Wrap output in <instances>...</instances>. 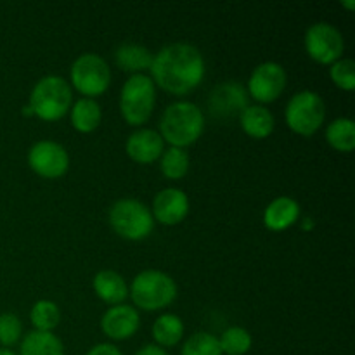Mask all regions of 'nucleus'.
I'll use <instances>...</instances> for the list:
<instances>
[{
    "label": "nucleus",
    "mask_w": 355,
    "mask_h": 355,
    "mask_svg": "<svg viewBox=\"0 0 355 355\" xmlns=\"http://www.w3.org/2000/svg\"><path fill=\"white\" fill-rule=\"evenodd\" d=\"M153 82L177 96L191 92L205 76V61L194 45L177 42L163 47L151 62Z\"/></svg>",
    "instance_id": "1"
},
{
    "label": "nucleus",
    "mask_w": 355,
    "mask_h": 355,
    "mask_svg": "<svg viewBox=\"0 0 355 355\" xmlns=\"http://www.w3.org/2000/svg\"><path fill=\"white\" fill-rule=\"evenodd\" d=\"M205 128V118L200 107L189 101L173 103L163 111L159 120L162 137L172 144V148L189 146L200 139Z\"/></svg>",
    "instance_id": "2"
},
{
    "label": "nucleus",
    "mask_w": 355,
    "mask_h": 355,
    "mask_svg": "<svg viewBox=\"0 0 355 355\" xmlns=\"http://www.w3.org/2000/svg\"><path fill=\"white\" fill-rule=\"evenodd\" d=\"M73 94L68 82L61 76H44L33 87L30 96V110L45 121H55L66 114L71 106Z\"/></svg>",
    "instance_id": "3"
},
{
    "label": "nucleus",
    "mask_w": 355,
    "mask_h": 355,
    "mask_svg": "<svg viewBox=\"0 0 355 355\" xmlns=\"http://www.w3.org/2000/svg\"><path fill=\"white\" fill-rule=\"evenodd\" d=\"M130 297L144 311H159L175 300V281L162 270H144L132 281Z\"/></svg>",
    "instance_id": "4"
},
{
    "label": "nucleus",
    "mask_w": 355,
    "mask_h": 355,
    "mask_svg": "<svg viewBox=\"0 0 355 355\" xmlns=\"http://www.w3.org/2000/svg\"><path fill=\"white\" fill-rule=\"evenodd\" d=\"M155 103L156 90L151 76L144 73H135L123 83L120 94V110L127 123H146L155 110Z\"/></svg>",
    "instance_id": "5"
},
{
    "label": "nucleus",
    "mask_w": 355,
    "mask_h": 355,
    "mask_svg": "<svg viewBox=\"0 0 355 355\" xmlns=\"http://www.w3.org/2000/svg\"><path fill=\"white\" fill-rule=\"evenodd\" d=\"M110 222L114 231L127 239H144L155 227L151 211L137 200H120L111 207Z\"/></svg>",
    "instance_id": "6"
},
{
    "label": "nucleus",
    "mask_w": 355,
    "mask_h": 355,
    "mask_svg": "<svg viewBox=\"0 0 355 355\" xmlns=\"http://www.w3.org/2000/svg\"><path fill=\"white\" fill-rule=\"evenodd\" d=\"M326 106L321 96L312 90L295 94L286 106V123L300 135H312L321 128Z\"/></svg>",
    "instance_id": "7"
},
{
    "label": "nucleus",
    "mask_w": 355,
    "mask_h": 355,
    "mask_svg": "<svg viewBox=\"0 0 355 355\" xmlns=\"http://www.w3.org/2000/svg\"><path fill=\"white\" fill-rule=\"evenodd\" d=\"M71 82L78 92L90 99L101 96L110 87V66L101 55L82 54L71 66Z\"/></svg>",
    "instance_id": "8"
},
{
    "label": "nucleus",
    "mask_w": 355,
    "mask_h": 355,
    "mask_svg": "<svg viewBox=\"0 0 355 355\" xmlns=\"http://www.w3.org/2000/svg\"><path fill=\"white\" fill-rule=\"evenodd\" d=\"M305 49L314 61L329 64L342 58L345 44L338 28L329 23H315L305 33Z\"/></svg>",
    "instance_id": "9"
},
{
    "label": "nucleus",
    "mask_w": 355,
    "mask_h": 355,
    "mask_svg": "<svg viewBox=\"0 0 355 355\" xmlns=\"http://www.w3.org/2000/svg\"><path fill=\"white\" fill-rule=\"evenodd\" d=\"M28 163L31 170L47 179H58L64 175L69 166L66 149L54 141H38L28 153Z\"/></svg>",
    "instance_id": "10"
},
{
    "label": "nucleus",
    "mask_w": 355,
    "mask_h": 355,
    "mask_svg": "<svg viewBox=\"0 0 355 355\" xmlns=\"http://www.w3.org/2000/svg\"><path fill=\"white\" fill-rule=\"evenodd\" d=\"M286 87V71L277 62H262L253 69L248 82V90L259 103H272L283 94Z\"/></svg>",
    "instance_id": "11"
},
{
    "label": "nucleus",
    "mask_w": 355,
    "mask_h": 355,
    "mask_svg": "<svg viewBox=\"0 0 355 355\" xmlns=\"http://www.w3.org/2000/svg\"><path fill=\"white\" fill-rule=\"evenodd\" d=\"M153 211L156 220L165 225H175L189 214V200L186 193L175 187H166L156 194L153 201Z\"/></svg>",
    "instance_id": "12"
},
{
    "label": "nucleus",
    "mask_w": 355,
    "mask_h": 355,
    "mask_svg": "<svg viewBox=\"0 0 355 355\" xmlns=\"http://www.w3.org/2000/svg\"><path fill=\"white\" fill-rule=\"evenodd\" d=\"M141 324L137 311L130 305H114L101 319L104 335L113 340H127L135 335Z\"/></svg>",
    "instance_id": "13"
},
{
    "label": "nucleus",
    "mask_w": 355,
    "mask_h": 355,
    "mask_svg": "<svg viewBox=\"0 0 355 355\" xmlns=\"http://www.w3.org/2000/svg\"><path fill=\"white\" fill-rule=\"evenodd\" d=\"M248 97L245 89L238 82H224L215 87L210 94L208 106L215 116H232L241 114V111L248 106Z\"/></svg>",
    "instance_id": "14"
},
{
    "label": "nucleus",
    "mask_w": 355,
    "mask_h": 355,
    "mask_svg": "<svg viewBox=\"0 0 355 355\" xmlns=\"http://www.w3.org/2000/svg\"><path fill=\"white\" fill-rule=\"evenodd\" d=\"M127 153L137 163L156 162L163 155V137L151 128L135 130L127 141Z\"/></svg>",
    "instance_id": "15"
},
{
    "label": "nucleus",
    "mask_w": 355,
    "mask_h": 355,
    "mask_svg": "<svg viewBox=\"0 0 355 355\" xmlns=\"http://www.w3.org/2000/svg\"><path fill=\"white\" fill-rule=\"evenodd\" d=\"M300 217V207L293 198H276L263 214V222L270 231H284L291 227Z\"/></svg>",
    "instance_id": "16"
},
{
    "label": "nucleus",
    "mask_w": 355,
    "mask_h": 355,
    "mask_svg": "<svg viewBox=\"0 0 355 355\" xmlns=\"http://www.w3.org/2000/svg\"><path fill=\"white\" fill-rule=\"evenodd\" d=\"M94 290L101 300L111 305H120L127 298L128 288L123 277L114 270H101L94 277Z\"/></svg>",
    "instance_id": "17"
},
{
    "label": "nucleus",
    "mask_w": 355,
    "mask_h": 355,
    "mask_svg": "<svg viewBox=\"0 0 355 355\" xmlns=\"http://www.w3.org/2000/svg\"><path fill=\"white\" fill-rule=\"evenodd\" d=\"M241 127L250 137L266 139L274 130V116L267 107L263 106H246L239 114Z\"/></svg>",
    "instance_id": "18"
},
{
    "label": "nucleus",
    "mask_w": 355,
    "mask_h": 355,
    "mask_svg": "<svg viewBox=\"0 0 355 355\" xmlns=\"http://www.w3.org/2000/svg\"><path fill=\"white\" fill-rule=\"evenodd\" d=\"M19 355H64V347L54 333L35 329L23 338Z\"/></svg>",
    "instance_id": "19"
},
{
    "label": "nucleus",
    "mask_w": 355,
    "mask_h": 355,
    "mask_svg": "<svg viewBox=\"0 0 355 355\" xmlns=\"http://www.w3.org/2000/svg\"><path fill=\"white\" fill-rule=\"evenodd\" d=\"M101 118H103L101 106L90 97H83L73 104L71 123L78 132L87 134V132L96 130L101 123Z\"/></svg>",
    "instance_id": "20"
},
{
    "label": "nucleus",
    "mask_w": 355,
    "mask_h": 355,
    "mask_svg": "<svg viewBox=\"0 0 355 355\" xmlns=\"http://www.w3.org/2000/svg\"><path fill=\"white\" fill-rule=\"evenodd\" d=\"M116 62L125 71H137L151 68L153 54L146 47L137 44H123L116 51Z\"/></svg>",
    "instance_id": "21"
},
{
    "label": "nucleus",
    "mask_w": 355,
    "mask_h": 355,
    "mask_svg": "<svg viewBox=\"0 0 355 355\" xmlns=\"http://www.w3.org/2000/svg\"><path fill=\"white\" fill-rule=\"evenodd\" d=\"M184 335V324L175 314H165L153 324V336L162 347H173L180 342Z\"/></svg>",
    "instance_id": "22"
},
{
    "label": "nucleus",
    "mask_w": 355,
    "mask_h": 355,
    "mask_svg": "<svg viewBox=\"0 0 355 355\" xmlns=\"http://www.w3.org/2000/svg\"><path fill=\"white\" fill-rule=\"evenodd\" d=\"M329 144L342 153H350L355 148V125L350 118H338L331 121L326 130Z\"/></svg>",
    "instance_id": "23"
},
{
    "label": "nucleus",
    "mask_w": 355,
    "mask_h": 355,
    "mask_svg": "<svg viewBox=\"0 0 355 355\" xmlns=\"http://www.w3.org/2000/svg\"><path fill=\"white\" fill-rule=\"evenodd\" d=\"M222 354L227 355H245L252 349V336L245 328L239 326H232V328L225 329L222 333L220 340H218Z\"/></svg>",
    "instance_id": "24"
},
{
    "label": "nucleus",
    "mask_w": 355,
    "mask_h": 355,
    "mask_svg": "<svg viewBox=\"0 0 355 355\" xmlns=\"http://www.w3.org/2000/svg\"><path fill=\"white\" fill-rule=\"evenodd\" d=\"M30 319L37 331H52L59 324L61 312L54 302L40 300L31 309Z\"/></svg>",
    "instance_id": "25"
},
{
    "label": "nucleus",
    "mask_w": 355,
    "mask_h": 355,
    "mask_svg": "<svg viewBox=\"0 0 355 355\" xmlns=\"http://www.w3.org/2000/svg\"><path fill=\"white\" fill-rule=\"evenodd\" d=\"M189 170V156L184 149L170 148L162 155V172L168 179H182Z\"/></svg>",
    "instance_id": "26"
},
{
    "label": "nucleus",
    "mask_w": 355,
    "mask_h": 355,
    "mask_svg": "<svg viewBox=\"0 0 355 355\" xmlns=\"http://www.w3.org/2000/svg\"><path fill=\"white\" fill-rule=\"evenodd\" d=\"M182 355H222L217 336L210 333H194L182 347Z\"/></svg>",
    "instance_id": "27"
},
{
    "label": "nucleus",
    "mask_w": 355,
    "mask_h": 355,
    "mask_svg": "<svg viewBox=\"0 0 355 355\" xmlns=\"http://www.w3.org/2000/svg\"><path fill=\"white\" fill-rule=\"evenodd\" d=\"M23 335V324L14 314H0V345L12 347L19 342Z\"/></svg>",
    "instance_id": "28"
},
{
    "label": "nucleus",
    "mask_w": 355,
    "mask_h": 355,
    "mask_svg": "<svg viewBox=\"0 0 355 355\" xmlns=\"http://www.w3.org/2000/svg\"><path fill=\"white\" fill-rule=\"evenodd\" d=\"M331 78L340 89L354 90L355 89V62L352 59H338L331 66Z\"/></svg>",
    "instance_id": "29"
},
{
    "label": "nucleus",
    "mask_w": 355,
    "mask_h": 355,
    "mask_svg": "<svg viewBox=\"0 0 355 355\" xmlns=\"http://www.w3.org/2000/svg\"><path fill=\"white\" fill-rule=\"evenodd\" d=\"M87 355H121V352L111 343H99L94 349H90Z\"/></svg>",
    "instance_id": "30"
},
{
    "label": "nucleus",
    "mask_w": 355,
    "mask_h": 355,
    "mask_svg": "<svg viewBox=\"0 0 355 355\" xmlns=\"http://www.w3.org/2000/svg\"><path fill=\"white\" fill-rule=\"evenodd\" d=\"M135 355H168V354H166L165 350L158 345H146V347H142V349L139 350Z\"/></svg>",
    "instance_id": "31"
},
{
    "label": "nucleus",
    "mask_w": 355,
    "mask_h": 355,
    "mask_svg": "<svg viewBox=\"0 0 355 355\" xmlns=\"http://www.w3.org/2000/svg\"><path fill=\"white\" fill-rule=\"evenodd\" d=\"M0 355H16V354L9 349H0Z\"/></svg>",
    "instance_id": "32"
}]
</instances>
